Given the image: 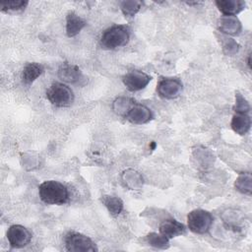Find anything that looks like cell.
<instances>
[{
	"instance_id": "6da1fadb",
	"label": "cell",
	"mask_w": 252,
	"mask_h": 252,
	"mask_svg": "<svg viewBox=\"0 0 252 252\" xmlns=\"http://www.w3.org/2000/svg\"><path fill=\"white\" fill-rule=\"evenodd\" d=\"M39 198L49 205H63L69 200V192L65 185L56 180H46L38 187Z\"/></svg>"
},
{
	"instance_id": "7a4b0ae2",
	"label": "cell",
	"mask_w": 252,
	"mask_h": 252,
	"mask_svg": "<svg viewBox=\"0 0 252 252\" xmlns=\"http://www.w3.org/2000/svg\"><path fill=\"white\" fill-rule=\"evenodd\" d=\"M130 38L129 30L125 26L116 25L107 29L101 35L100 45L104 49H114L124 46Z\"/></svg>"
},
{
	"instance_id": "3957f363",
	"label": "cell",
	"mask_w": 252,
	"mask_h": 252,
	"mask_svg": "<svg viewBox=\"0 0 252 252\" xmlns=\"http://www.w3.org/2000/svg\"><path fill=\"white\" fill-rule=\"evenodd\" d=\"M46 97L57 107H68L74 101L73 91L62 83H53L46 91Z\"/></svg>"
},
{
	"instance_id": "277c9868",
	"label": "cell",
	"mask_w": 252,
	"mask_h": 252,
	"mask_svg": "<svg viewBox=\"0 0 252 252\" xmlns=\"http://www.w3.org/2000/svg\"><path fill=\"white\" fill-rule=\"evenodd\" d=\"M214 218L208 211L196 209L191 211L187 216L188 228L198 234H204L209 231L213 224Z\"/></svg>"
},
{
	"instance_id": "5b68a950",
	"label": "cell",
	"mask_w": 252,
	"mask_h": 252,
	"mask_svg": "<svg viewBox=\"0 0 252 252\" xmlns=\"http://www.w3.org/2000/svg\"><path fill=\"white\" fill-rule=\"evenodd\" d=\"M65 246L71 252H94L97 251L95 243L87 235L71 231L65 237Z\"/></svg>"
},
{
	"instance_id": "8992f818",
	"label": "cell",
	"mask_w": 252,
	"mask_h": 252,
	"mask_svg": "<svg viewBox=\"0 0 252 252\" xmlns=\"http://www.w3.org/2000/svg\"><path fill=\"white\" fill-rule=\"evenodd\" d=\"M7 239L12 247L22 248L31 242L32 233L21 224H13L7 230Z\"/></svg>"
},
{
	"instance_id": "52a82bcc",
	"label": "cell",
	"mask_w": 252,
	"mask_h": 252,
	"mask_svg": "<svg viewBox=\"0 0 252 252\" xmlns=\"http://www.w3.org/2000/svg\"><path fill=\"white\" fill-rule=\"evenodd\" d=\"M157 91L159 96L172 99L177 97L182 92V83L177 78H163L158 82Z\"/></svg>"
},
{
	"instance_id": "ba28073f",
	"label": "cell",
	"mask_w": 252,
	"mask_h": 252,
	"mask_svg": "<svg viewBox=\"0 0 252 252\" xmlns=\"http://www.w3.org/2000/svg\"><path fill=\"white\" fill-rule=\"evenodd\" d=\"M151 80L152 78L148 74L139 70H133L123 77V84L129 91L138 92L145 89Z\"/></svg>"
},
{
	"instance_id": "9c48e42d",
	"label": "cell",
	"mask_w": 252,
	"mask_h": 252,
	"mask_svg": "<svg viewBox=\"0 0 252 252\" xmlns=\"http://www.w3.org/2000/svg\"><path fill=\"white\" fill-rule=\"evenodd\" d=\"M125 118L133 124H145L153 118V113L146 105L134 103L125 115Z\"/></svg>"
},
{
	"instance_id": "30bf717a",
	"label": "cell",
	"mask_w": 252,
	"mask_h": 252,
	"mask_svg": "<svg viewBox=\"0 0 252 252\" xmlns=\"http://www.w3.org/2000/svg\"><path fill=\"white\" fill-rule=\"evenodd\" d=\"M58 77L69 84H79L83 80V74L78 66L64 62L58 69Z\"/></svg>"
},
{
	"instance_id": "8fae6325",
	"label": "cell",
	"mask_w": 252,
	"mask_h": 252,
	"mask_svg": "<svg viewBox=\"0 0 252 252\" xmlns=\"http://www.w3.org/2000/svg\"><path fill=\"white\" fill-rule=\"evenodd\" d=\"M185 229L186 228L183 223L173 219L163 220L158 227L159 233H161L168 239L182 235L183 233H185Z\"/></svg>"
},
{
	"instance_id": "7c38bea8",
	"label": "cell",
	"mask_w": 252,
	"mask_h": 252,
	"mask_svg": "<svg viewBox=\"0 0 252 252\" xmlns=\"http://www.w3.org/2000/svg\"><path fill=\"white\" fill-rule=\"evenodd\" d=\"M216 5L220 12L224 16H234L241 12L245 7V2L241 0H219Z\"/></svg>"
},
{
	"instance_id": "4fadbf2b",
	"label": "cell",
	"mask_w": 252,
	"mask_h": 252,
	"mask_svg": "<svg viewBox=\"0 0 252 252\" xmlns=\"http://www.w3.org/2000/svg\"><path fill=\"white\" fill-rule=\"evenodd\" d=\"M218 28L220 32L228 34H238L241 31V24L234 16H223L218 21Z\"/></svg>"
},
{
	"instance_id": "5bb4252c",
	"label": "cell",
	"mask_w": 252,
	"mask_h": 252,
	"mask_svg": "<svg viewBox=\"0 0 252 252\" xmlns=\"http://www.w3.org/2000/svg\"><path fill=\"white\" fill-rule=\"evenodd\" d=\"M86 26V22L74 12L68 13L66 17V33L69 37L77 35Z\"/></svg>"
},
{
	"instance_id": "9a60e30c",
	"label": "cell",
	"mask_w": 252,
	"mask_h": 252,
	"mask_svg": "<svg viewBox=\"0 0 252 252\" xmlns=\"http://www.w3.org/2000/svg\"><path fill=\"white\" fill-rule=\"evenodd\" d=\"M231 128L232 130L239 134L245 135L251 127V118L247 113H235L231 120Z\"/></svg>"
},
{
	"instance_id": "2e32d148",
	"label": "cell",
	"mask_w": 252,
	"mask_h": 252,
	"mask_svg": "<svg viewBox=\"0 0 252 252\" xmlns=\"http://www.w3.org/2000/svg\"><path fill=\"white\" fill-rule=\"evenodd\" d=\"M43 67L42 65L32 62L28 63L22 72V80L25 85H31L32 84L42 73H43Z\"/></svg>"
},
{
	"instance_id": "e0dca14e",
	"label": "cell",
	"mask_w": 252,
	"mask_h": 252,
	"mask_svg": "<svg viewBox=\"0 0 252 252\" xmlns=\"http://www.w3.org/2000/svg\"><path fill=\"white\" fill-rule=\"evenodd\" d=\"M101 201L112 216H118L123 209V202L118 197L103 196L101 198Z\"/></svg>"
},
{
	"instance_id": "ac0fdd59",
	"label": "cell",
	"mask_w": 252,
	"mask_h": 252,
	"mask_svg": "<svg viewBox=\"0 0 252 252\" xmlns=\"http://www.w3.org/2000/svg\"><path fill=\"white\" fill-rule=\"evenodd\" d=\"M251 182H252L251 174L250 173H242L235 180L234 186H235L236 190H238L239 192H241L243 194L250 195L252 192Z\"/></svg>"
},
{
	"instance_id": "d6986e66",
	"label": "cell",
	"mask_w": 252,
	"mask_h": 252,
	"mask_svg": "<svg viewBox=\"0 0 252 252\" xmlns=\"http://www.w3.org/2000/svg\"><path fill=\"white\" fill-rule=\"evenodd\" d=\"M147 242L155 247V248H158V249H165L168 248L169 246V241L168 238H166L164 235H162L161 233H157V232H151L146 236Z\"/></svg>"
},
{
	"instance_id": "ffe728a7",
	"label": "cell",
	"mask_w": 252,
	"mask_h": 252,
	"mask_svg": "<svg viewBox=\"0 0 252 252\" xmlns=\"http://www.w3.org/2000/svg\"><path fill=\"white\" fill-rule=\"evenodd\" d=\"M134 103H135V101L132 100L131 98L118 97L113 101L112 107H113V110L115 113H117L119 115H123L125 117V115L127 114V112L133 106Z\"/></svg>"
},
{
	"instance_id": "44dd1931",
	"label": "cell",
	"mask_w": 252,
	"mask_h": 252,
	"mask_svg": "<svg viewBox=\"0 0 252 252\" xmlns=\"http://www.w3.org/2000/svg\"><path fill=\"white\" fill-rule=\"evenodd\" d=\"M143 3L141 1L136 0H129V1H123L121 2V11L124 14L125 17L131 18L134 17L142 8Z\"/></svg>"
},
{
	"instance_id": "7402d4cb",
	"label": "cell",
	"mask_w": 252,
	"mask_h": 252,
	"mask_svg": "<svg viewBox=\"0 0 252 252\" xmlns=\"http://www.w3.org/2000/svg\"><path fill=\"white\" fill-rule=\"evenodd\" d=\"M28 5V1L24 0H8V1H1L0 8L3 12L8 11H22Z\"/></svg>"
},
{
	"instance_id": "603a6c76",
	"label": "cell",
	"mask_w": 252,
	"mask_h": 252,
	"mask_svg": "<svg viewBox=\"0 0 252 252\" xmlns=\"http://www.w3.org/2000/svg\"><path fill=\"white\" fill-rule=\"evenodd\" d=\"M233 109L237 113H248L250 109V105L248 101L239 92L235 93V105Z\"/></svg>"
},
{
	"instance_id": "cb8c5ba5",
	"label": "cell",
	"mask_w": 252,
	"mask_h": 252,
	"mask_svg": "<svg viewBox=\"0 0 252 252\" xmlns=\"http://www.w3.org/2000/svg\"><path fill=\"white\" fill-rule=\"evenodd\" d=\"M222 41V49L226 54H234L238 50V44L232 38L227 36H220Z\"/></svg>"
},
{
	"instance_id": "d4e9b609",
	"label": "cell",
	"mask_w": 252,
	"mask_h": 252,
	"mask_svg": "<svg viewBox=\"0 0 252 252\" xmlns=\"http://www.w3.org/2000/svg\"><path fill=\"white\" fill-rule=\"evenodd\" d=\"M229 213H225V215H227L226 218L223 217V221L224 223L228 226V227H232V228H239V222H240V216L236 213L235 211L233 213H230V211H228Z\"/></svg>"
}]
</instances>
